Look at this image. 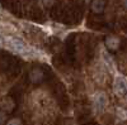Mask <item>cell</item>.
Here are the masks:
<instances>
[{
    "label": "cell",
    "instance_id": "7a4b0ae2",
    "mask_svg": "<svg viewBox=\"0 0 127 125\" xmlns=\"http://www.w3.org/2000/svg\"><path fill=\"white\" fill-rule=\"evenodd\" d=\"M113 90L116 92V95L123 96L126 93V80L123 77H116L114 83H113Z\"/></svg>",
    "mask_w": 127,
    "mask_h": 125
},
{
    "label": "cell",
    "instance_id": "5b68a950",
    "mask_svg": "<svg viewBox=\"0 0 127 125\" xmlns=\"http://www.w3.org/2000/svg\"><path fill=\"white\" fill-rule=\"evenodd\" d=\"M104 6H105V3H104V0H93L92 4H90V8L94 13H102L103 10H104Z\"/></svg>",
    "mask_w": 127,
    "mask_h": 125
},
{
    "label": "cell",
    "instance_id": "6da1fadb",
    "mask_svg": "<svg viewBox=\"0 0 127 125\" xmlns=\"http://www.w3.org/2000/svg\"><path fill=\"white\" fill-rule=\"evenodd\" d=\"M5 40H6V44L12 48L13 51L18 52V53L26 54L27 52H28V47L24 44L23 40H20V39H18V38H14V37H8Z\"/></svg>",
    "mask_w": 127,
    "mask_h": 125
},
{
    "label": "cell",
    "instance_id": "52a82bcc",
    "mask_svg": "<svg viewBox=\"0 0 127 125\" xmlns=\"http://www.w3.org/2000/svg\"><path fill=\"white\" fill-rule=\"evenodd\" d=\"M105 44L109 49H117L120 46V39L117 37H108L105 39Z\"/></svg>",
    "mask_w": 127,
    "mask_h": 125
},
{
    "label": "cell",
    "instance_id": "ba28073f",
    "mask_svg": "<svg viewBox=\"0 0 127 125\" xmlns=\"http://www.w3.org/2000/svg\"><path fill=\"white\" fill-rule=\"evenodd\" d=\"M6 125H22V123H20L19 119H12V120H9Z\"/></svg>",
    "mask_w": 127,
    "mask_h": 125
},
{
    "label": "cell",
    "instance_id": "9c48e42d",
    "mask_svg": "<svg viewBox=\"0 0 127 125\" xmlns=\"http://www.w3.org/2000/svg\"><path fill=\"white\" fill-rule=\"evenodd\" d=\"M42 1H43V4H45L46 6H51V5L55 4L56 0H42Z\"/></svg>",
    "mask_w": 127,
    "mask_h": 125
},
{
    "label": "cell",
    "instance_id": "8992f818",
    "mask_svg": "<svg viewBox=\"0 0 127 125\" xmlns=\"http://www.w3.org/2000/svg\"><path fill=\"white\" fill-rule=\"evenodd\" d=\"M105 102H107L105 96L102 95V93H98V95L94 97V106L97 110H103V107L105 106Z\"/></svg>",
    "mask_w": 127,
    "mask_h": 125
},
{
    "label": "cell",
    "instance_id": "30bf717a",
    "mask_svg": "<svg viewBox=\"0 0 127 125\" xmlns=\"http://www.w3.org/2000/svg\"><path fill=\"white\" fill-rule=\"evenodd\" d=\"M5 119H6L5 114H4V112H0V125H1V124L5 121Z\"/></svg>",
    "mask_w": 127,
    "mask_h": 125
},
{
    "label": "cell",
    "instance_id": "3957f363",
    "mask_svg": "<svg viewBox=\"0 0 127 125\" xmlns=\"http://www.w3.org/2000/svg\"><path fill=\"white\" fill-rule=\"evenodd\" d=\"M29 78L32 82H41L42 80L45 78V72L42 71L41 68H33L29 72Z\"/></svg>",
    "mask_w": 127,
    "mask_h": 125
},
{
    "label": "cell",
    "instance_id": "277c9868",
    "mask_svg": "<svg viewBox=\"0 0 127 125\" xmlns=\"http://www.w3.org/2000/svg\"><path fill=\"white\" fill-rule=\"evenodd\" d=\"M14 106H15L14 101L9 97H5L0 101V109H3L4 111H12L14 109Z\"/></svg>",
    "mask_w": 127,
    "mask_h": 125
}]
</instances>
